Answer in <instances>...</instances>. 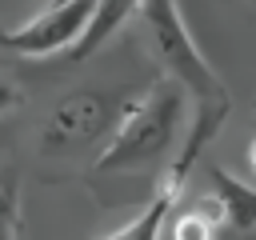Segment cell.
<instances>
[{
	"label": "cell",
	"instance_id": "1",
	"mask_svg": "<svg viewBox=\"0 0 256 240\" xmlns=\"http://www.w3.org/2000/svg\"><path fill=\"white\" fill-rule=\"evenodd\" d=\"M184 112H188V92L160 76L156 84H148L136 100L124 104V116L112 132V140L100 148L92 172L112 176V172H144L156 160H164L176 148V136L184 128Z\"/></svg>",
	"mask_w": 256,
	"mask_h": 240
},
{
	"label": "cell",
	"instance_id": "2",
	"mask_svg": "<svg viewBox=\"0 0 256 240\" xmlns=\"http://www.w3.org/2000/svg\"><path fill=\"white\" fill-rule=\"evenodd\" d=\"M140 24H144V40H148L152 60L160 64V72L168 80H176L192 96V104H208V100L228 96L220 72L196 48L176 0H144L140 4Z\"/></svg>",
	"mask_w": 256,
	"mask_h": 240
},
{
	"label": "cell",
	"instance_id": "3",
	"mask_svg": "<svg viewBox=\"0 0 256 240\" xmlns=\"http://www.w3.org/2000/svg\"><path fill=\"white\" fill-rule=\"evenodd\" d=\"M192 108H196L192 128H188L180 152L172 156V164L160 172V180H156L148 204H144L124 228H116V232H108V236H92V240H160L164 224L172 220V212H176V204H180V196H184V184H188V176H192V168H196L200 148L224 128L232 100L224 96V100H208V104H192Z\"/></svg>",
	"mask_w": 256,
	"mask_h": 240
},
{
	"label": "cell",
	"instance_id": "4",
	"mask_svg": "<svg viewBox=\"0 0 256 240\" xmlns=\"http://www.w3.org/2000/svg\"><path fill=\"white\" fill-rule=\"evenodd\" d=\"M120 116H124V104H116V96L96 92V88H76L48 108L40 124V152L76 156L92 144H108Z\"/></svg>",
	"mask_w": 256,
	"mask_h": 240
},
{
	"label": "cell",
	"instance_id": "5",
	"mask_svg": "<svg viewBox=\"0 0 256 240\" xmlns=\"http://www.w3.org/2000/svg\"><path fill=\"white\" fill-rule=\"evenodd\" d=\"M96 16V0H64V4H44L32 20L20 28L0 32V48L20 52V56H48L60 48H76Z\"/></svg>",
	"mask_w": 256,
	"mask_h": 240
},
{
	"label": "cell",
	"instance_id": "6",
	"mask_svg": "<svg viewBox=\"0 0 256 240\" xmlns=\"http://www.w3.org/2000/svg\"><path fill=\"white\" fill-rule=\"evenodd\" d=\"M212 176V192L224 204V220L236 232H256V184H244L236 176H228L220 164H208Z\"/></svg>",
	"mask_w": 256,
	"mask_h": 240
},
{
	"label": "cell",
	"instance_id": "7",
	"mask_svg": "<svg viewBox=\"0 0 256 240\" xmlns=\"http://www.w3.org/2000/svg\"><path fill=\"white\" fill-rule=\"evenodd\" d=\"M224 224V204L216 200V192H204L172 220V240H216Z\"/></svg>",
	"mask_w": 256,
	"mask_h": 240
},
{
	"label": "cell",
	"instance_id": "8",
	"mask_svg": "<svg viewBox=\"0 0 256 240\" xmlns=\"http://www.w3.org/2000/svg\"><path fill=\"white\" fill-rule=\"evenodd\" d=\"M140 4L144 0H96V16H92V24H88V32H84V40L68 52V60H88L132 12H140Z\"/></svg>",
	"mask_w": 256,
	"mask_h": 240
},
{
	"label": "cell",
	"instance_id": "9",
	"mask_svg": "<svg viewBox=\"0 0 256 240\" xmlns=\"http://www.w3.org/2000/svg\"><path fill=\"white\" fill-rule=\"evenodd\" d=\"M24 216H20V180L12 168L0 172V240H20Z\"/></svg>",
	"mask_w": 256,
	"mask_h": 240
},
{
	"label": "cell",
	"instance_id": "10",
	"mask_svg": "<svg viewBox=\"0 0 256 240\" xmlns=\"http://www.w3.org/2000/svg\"><path fill=\"white\" fill-rule=\"evenodd\" d=\"M20 100H24V96H20V84H16L8 72H0V116L12 112V108H20Z\"/></svg>",
	"mask_w": 256,
	"mask_h": 240
},
{
	"label": "cell",
	"instance_id": "11",
	"mask_svg": "<svg viewBox=\"0 0 256 240\" xmlns=\"http://www.w3.org/2000/svg\"><path fill=\"white\" fill-rule=\"evenodd\" d=\"M248 164H252V172H256V136H252V144H248Z\"/></svg>",
	"mask_w": 256,
	"mask_h": 240
},
{
	"label": "cell",
	"instance_id": "12",
	"mask_svg": "<svg viewBox=\"0 0 256 240\" xmlns=\"http://www.w3.org/2000/svg\"><path fill=\"white\" fill-rule=\"evenodd\" d=\"M48 4H64V0H48Z\"/></svg>",
	"mask_w": 256,
	"mask_h": 240
},
{
	"label": "cell",
	"instance_id": "13",
	"mask_svg": "<svg viewBox=\"0 0 256 240\" xmlns=\"http://www.w3.org/2000/svg\"><path fill=\"white\" fill-rule=\"evenodd\" d=\"M252 4H256V0H252Z\"/></svg>",
	"mask_w": 256,
	"mask_h": 240
}]
</instances>
